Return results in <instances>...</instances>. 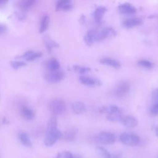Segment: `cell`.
Segmentation results:
<instances>
[{
	"label": "cell",
	"mask_w": 158,
	"mask_h": 158,
	"mask_svg": "<svg viewBox=\"0 0 158 158\" xmlns=\"http://www.w3.org/2000/svg\"><path fill=\"white\" fill-rule=\"evenodd\" d=\"M102 40L104 39L112 38L116 36V32L112 28H106L100 31Z\"/></svg>",
	"instance_id": "5bb4252c"
},
{
	"label": "cell",
	"mask_w": 158,
	"mask_h": 158,
	"mask_svg": "<svg viewBox=\"0 0 158 158\" xmlns=\"http://www.w3.org/2000/svg\"><path fill=\"white\" fill-rule=\"evenodd\" d=\"M138 65L143 68H146L148 69H151L153 67V64L149 60H148L146 59H141L138 60Z\"/></svg>",
	"instance_id": "484cf974"
},
{
	"label": "cell",
	"mask_w": 158,
	"mask_h": 158,
	"mask_svg": "<svg viewBox=\"0 0 158 158\" xmlns=\"http://www.w3.org/2000/svg\"><path fill=\"white\" fill-rule=\"evenodd\" d=\"M19 139L22 144L26 147H31V142L28 134L25 132H21L19 134Z\"/></svg>",
	"instance_id": "44dd1931"
},
{
	"label": "cell",
	"mask_w": 158,
	"mask_h": 158,
	"mask_svg": "<svg viewBox=\"0 0 158 158\" xmlns=\"http://www.w3.org/2000/svg\"><path fill=\"white\" fill-rule=\"evenodd\" d=\"M10 65L14 69H18L26 65V63L23 61L16 60V61H11Z\"/></svg>",
	"instance_id": "f1b7e54d"
},
{
	"label": "cell",
	"mask_w": 158,
	"mask_h": 158,
	"mask_svg": "<svg viewBox=\"0 0 158 158\" xmlns=\"http://www.w3.org/2000/svg\"><path fill=\"white\" fill-rule=\"evenodd\" d=\"M35 0H20L19 1V7L22 10H28L34 4Z\"/></svg>",
	"instance_id": "cb8c5ba5"
},
{
	"label": "cell",
	"mask_w": 158,
	"mask_h": 158,
	"mask_svg": "<svg viewBox=\"0 0 158 158\" xmlns=\"http://www.w3.org/2000/svg\"><path fill=\"white\" fill-rule=\"evenodd\" d=\"M46 67L49 71H54L59 69L60 64L55 58H51L46 62Z\"/></svg>",
	"instance_id": "e0dca14e"
},
{
	"label": "cell",
	"mask_w": 158,
	"mask_h": 158,
	"mask_svg": "<svg viewBox=\"0 0 158 158\" xmlns=\"http://www.w3.org/2000/svg\"><path fill=\"white\" fill-rule=\"evenodd\" d=\"M17 17H18V18H19V19L20 20H23L25 18V15L23 14H21V13H17Z\"/></svg>",
	"instance_id": "e575fe53"
},
{
	"label": "cell",
	"mask_w": 158,
	"mask_h": 158,
	"mask_svg": "<svg viewBox=\"0 0 158 158\" xmlns=\"http://www.w3.org/2000/svg\"><path fill=\"white\" fill-rule=\"evenodd\" d=\"M72 109L73 112L76 114H81L86 111L85 105L80 101H77L72 104Z\"/></svg>",
	"instance_id": "7c38bea8"
},
{
	"label": "cell",
	"mask_w": 158,
	"mask_h": 158,
	"mask_svg": "<svg viewBox=\"0 0 158 158\" xmlns=\"http://www.w3.org/2000/svg\"><path fill=\"white\" fill-rule=\"evenodd\" d=\"M73 7L72 5L70 3H68V4H65L64 6H63L61 8L60 10H69L70 9H72Z\"/></svg>",
	"instance_id": "1f68e13d"
},
{
	"label": "cell",
	"mask_w": 158,
	"mask_h": 158,
	"mask_svg": "<svg viewBox=\"0 0 158 158\" xmlns=\"http://www.w3.org/2000/svg\"><path fill=\"white\" fill-rule=\"evenodd\" d=\"M129 91V83L127 81H122L117 85L115 90V94L118 97H124L128 93Z\"/></svg>",
	"instance_id": "5b68a950"
},
{
	"label": "cell",
	"mask_w": 158,
	"mask_h": 158,
	"mask_svg": "<svg viewBox=\"0 0 158 158\" xmlns=\"http://www.w3.org/2000/svg\"><path fill=\"white\" fill-rule=\"evenodd\" d=\"M42 56V53L41 52H35L33 51H31V52L29 54V55L25 58V60H28V61H32L34 60L39 57H40Z\"/></svg>",
	"instance_id": "4316f807"
},
{
	"label": "cell",
	"mask_w": 158,
	"mask_h": 158,
	"mask_svg": "<svg viewBox=\"0 0 158 158\" xmlns=\"http://www.w3.org/2000/svg\"><path fill=\"white\" fill-rule=\"evenodd\" d=\"M106 10H106V7H104L103 6L98 7V8L96 9L94 12H93V16L94 19L96 21H100L101 20V19L102 18L104 14L106 12Z\"/></svg>",
	"instance_id": "d6986e66"
},
{
	"label": "cell",
	"mask_w": 158,
	"mask_h": 158,
	"mask_svg": "<svg viewBox=\"0 0 158 158\" xmlns=\"http://www.w3.org/2000/svg\"><path fill=\"white\" fill-rule=\"evenodd\" d=\"M152 97L156 102L158 103V88L155 89L152 93Z\"/></svg>",
	"instance_id": "d6a6232c"
},
{
	"label": "cell",
	"mask_w": 158,
	"mask_h": 158,
	"mask_svg": "<svg viewBox=\"0 0 158 158\" xmlns=\"http://www.w3.org/2000/svg\"><path fill=\"white\" fill-rule=\"evenodd\" d=\"M72 158H82V157L80 155H73L72 156Z\"/></svg>",
	"instance_id": "74e56055"
},
{
	"label": "cell",
	"mask_w": 158,
	"mask_h": 158,
	"mask_svg": "<svg viewBox=\"0 0 158 158\" xmlns=\"http://www.w3.org/2000/svg\"><path fill=\"white\" fill-rule=\"evenodd\" d=\"M70 0H58L56 6V10L58 11L61 9L62 7L66 4L70 3Z\"/></svg>",
	"instance_id": "f546056e"
},
{
	"label": "cell",
	"mask_w": 158,
	"mask_h": 158,
	"mask_svg": "<svg viewBox=\"0 0 158 158\" xmlns=\"http://www.w3.org/2000/svg\"><path fill=\"white\" fill-rule=\"evenodd\" d=\"M7 30V27L3 24H0V35H2L6 33Z\"/></svg>",
	"instance_id": "836d02e7"
},
{
	"label": "cell",
	"mask_w": 158,
	"mask_h": 158,
	"mask_svg": "<svg viewBox=\"0 0 158 158\" xmlns=\"http://www.w3.org/2000/svg\"><path fill=\"white\" fill-rule=\"evenodd\" d=\"M99 112L102 114H111L115 113L122 114V110L118 107L116 106H102L100 107Z\"/></svg>",
	"instance_id": "30bf717a"
},
{
	"label": "cell",
	"mask_w": 158,
	"mask_h": 158,
	"mask_svg": "<svg viewBox=\"0 0 158 158\" xmlns=\"http://www.w3.org/2000/svg\"><path fill=\"white\" fill-rule=\"evenodd\" d=\"M142 23V20L139 18L127 19L123 22V25L126 28H133Z\"/></svg>",
	"instance_id": "8fae6325"
},
{
	"label": "cell",
	"mask_w": 158,
	"mask_h": 158,
	"mask_svg": "<svg viewBox=\"0 0 158 158\" xmlns=\"http://www.w3.org/2000/svg\"><path fill=\"white\" fill-rule=\"evenodd\" d=\"M43 39H44V43L45 44L46 48L49 52H51L52 48L59 46V44L56 43L54 41L51 40L48 36H45Z\"/></svg>",
	"instance_id": "ac0fdd59"
},
{
	"label": "cell",
	"mask_w": 158,
	"mask_h": 158,
	"mask_svg": "<svg viewBox=\"0 0 158 158\" xmlns=\"http://www.w3.org/2000/svg\"><path fill=\"white\" fill-rule=\"evenodd\" d=\"M118 9L120 14L128 15H133L136 12L135 7L129 3H123L119 5Z\"/></svg>",
	"instance_id": "8992f818"
},
{
	"label": "cell",
	"mask_w": 158,
	"mask_h": 158,
	"mask_svg": "<svg viewBox=\"0 0 158 158\" xmlns=\"http://www.w3.org/2000/svg\"><path fill=\"white\" fill-rule=\"evenodd\" d=\"M59 139V138L57 135L51 133H47L44 143L46 146H51L54 144Z\"/></svg>",
	"instance_id": "2e32d148"
},
{
	"label": "cell",
	"mask_w": 158,
	"mask_h": 158,
	"mask_svg": "<svg viewBox=\"0 0 158 158\" xmlns=\"http://www.w3.org/2000/svg\"><path fill=\"white\" fill-rule=\"evenodd\" d=\"M49 23V17L48 15H44L41 20L40 26L39 28V32L40 33H44L48 28Z\"/></svg>",
	"instance_id": "ffe728a7"
},
{
	"label": "cell",
	"mask_w": 158,
	"mask_h": 158,
	"mask_svg": "<svg viewBox=\"0 0 158 158\" xmlns=\"http://www.w3.org/2000/svg\"><path fill=\"white\" fill-rule=\"evenodd\" d=\"M80 81L85 85L88 86H99L101 85V81L95 78H91L87 76H80L79 78Z\"/></svg>",
	"instance_id": "52a82bcc"
},
{
	"label": "cell",
	"mask_w": 158,
	"mask_h": 158,
	"mask_svg": "<svg viewBox=\"0 0 158 158\" xmlns=\"http://www.w3.org/2000/svg\"><path fill=\"white\" fill-rule=\"evenodd\" d=\"M20 112L22 117L27 120H31L35 117V112L33 110L27 106H22L20 109Z\"/></svg>",
	"instance_id": "4fadbf2b"
},
{
	"label": "cell",
	"mask_w": 158,
	"mask_h": 158,
	"mask_svg": "<svg viewBox=\"0 0 158 158\" xmlns=\"http://www.w3.org/2000/svg\"><path fill=\"white\" fill-rule=\"evenodd\" d=\"M97 149L104 157H105V158H110L111 157V155L109 153V152H108L107 150L106 149L104 148H103L102 146H98Z\"/></svg>",
	"instance_id": "83f0119b"
},
{
	"label": "cell",
	"mask_w": 158,
	"mask_h": 158,
	"mask_svg": "<svg viewBox=\"0 0 158 158\" xmlns=\"http://www.w3.org/2000/svg\"><path fill=\"white\" fill-rule=\"evenodd\" d=\"M123 115L120 113L107 114L106 118L108 120L113 122H122Z\"/></svg>",
	"instance_id": "603a6c76"
},
{
	"label": "cell",
	"mask_w": 158,
	"mask_h": 158,
	"mask_svg": "<svg viewBox=\"0 0 158 158\" xmlns=\"http://www.w3.org/2000/svg\"><path fill=\"white\" fill-rule=\"evenodd\" d=\"M150 114L155 116L158 115V103L156 102L150 109Z\"/></svg>",
	"instance_id": "4dcf8cb0"
},
{
	"label": "cell",
	"mask_w": 158,
	"mask_h": 158,
	"mask_svg": "<svg viewBox=\"0 0 158 158\" xmlns=\"http://www.w3.org/2000/svg\"><path fill=\"white\" fill-rule=\"evenodd\" d=\"M120 140L123 144L130 146L138 145L140 142L139 137L132 133H122L120 136Z\"/></svg>",
	"instance_id": "7a4b0ae2"
},
{
	"label": "cell",
	"mask_w": 158,
	"mask_h": 158,
	"mask_svg": "<svg viewBox=\"0 0 158 158\" xmlns=\"http://www.w3.org/2000/svg\"><path fill=\"white\" fill-rule=\"evenodd\" d=\"M7 1L8 0H0V5H3L6 4Z\"/></svg>",
	"instance_id": "8d00e7d4"
},
{
	"label": "cell",
	"mask_w": 158,
	"mask_h": 158,
	"mask_svg": "<svg viewBox=\"0 0 158 158\" xmlns=\"http://www.w3.org/2000/svg\"><path fill=\"white\" fill-rule=\"evenodd\" d=\"M73 69L75 72L78 73H84L91 70V69L88 67H84L78 65H74L73 66Z\"/></svg>",
	"instance_id": "d4e9b609"
},
{
	"label": "cell",
	"mask_w": 158,
	"mask_h": 158,
	"mask_svg": "<svg viewBox=\"0 0 158 158\" xmlns=\"http://www.w3.org/2000/svg\"><path fill=\"white\" fill-rule=\"evenodd\" d=\"M99 62L104 65L112 67L115 69H119L121 67L120 63L116 59L110 57H104L100 59Z\"/></svg>",
	"instance_id": "ba28073f"
},
{
	"label": "cell",
	"mask_w": 158,
	"mask_h": 158,
	"mask_svg": "<svg viewBox=\"0 0 158 158\" xmlns=\"http://www.w3.org/2000/svg\"><path fill=\"white\" fill-rule=\"evenodd\" d=\"M154 130H155V132H156V135L158 137V127L157 126H154Z\"/></svg>",
	"instance_id": "d590c367"
},
{
	"label": "cell",
	"mask_w": 158,
	"mask_h": 158,
	"mask_svg": "<svg viewBox=\"0 0 158 158\" xmlns=\"http://www.w3.org/2000/svg\"><path fill=\"white\" fill-rule=\"evenodd\" d=\"M78 130L76 128H70L65 131L64 135V138L65 140L67 141H73L77 135Z\"/></svg>",
	"instance_id": "9a60e30c"
},
{
	"label": "cell",
	"mask_w": 158,
	"mask_h": 158,
	"mask_svg": "<svg viewBox=\"0 0 158 158\" xmlns=\"http://www.w3.org/2000/svg\"><path fill=\"white\" fill-rule=\"evenodd\" d=\"M64 77V73L63 71L59 69L54 71H49L44 77L45 80L49 83H57L60 81Z\"/></svg>",
	"instance_id": "3957f363"
},
{
	"label": "cell",
	"mask_w": 158,
	"mask_h": 158,
	"mask_svg": "<svg viewBox=\"0 0 158 158\" xmlns=\"http://www.w3.org/2000/svg\"><path fill=\"white\" fill-rule=\"evenodd\" d=\"M49 109L54 115H60L66 109L65 102L60 99H54L49 104Z\"/></svg>",
	"instance_id": "6da1fadb"
},
{
	"label": "cell",
	"mask_w": 158,
	"mask_h": 158,
	"mask_svg": "<svg viewBox=\"0 0 158 158\" xmlns=\"http://www.w3.org/2000/svg\"><path fill=\"white\" fill-rule=\"evenodd\" d=\"M97 140L103 144H112L115 142L116 138L112 133L102 131L98 135Z\"/></svg>",
	"instance_id": "277c9868"
},
{
	"label": "cell",
	"mask_w": 158,
	"mask_h": 158,
	"mask_svg": "<svg viewBox=\"0 0 158 158\" xmlns=\"http://www.w3.org/2000/svg\"><path fill=\"white\" fill-rule=\"evenodd\" d=\"M122 123L123 125L129 128H134L137 126L138 122L136 118L133 116H123V119L122 120Z\"/></svg>",
	"instance_id": "9c48e42d"
},
{
	"label": "cell",
	"mask_w": 158,
	"mask_h": 158,
	"mask_svg": "<svg viewBox=\"0 0 158 158\" xmlns=\"http://www.w3.org/2000/svg\"><path fill=\"white\" fill-rule=\"evenodd\" d=\"M94 30H91L89 31L85 36L83 38L85 44L88 46H91L93 45L94 43Z\"/></svg>",
	"instance_id": "7402d4cb"
}]
</instances>
